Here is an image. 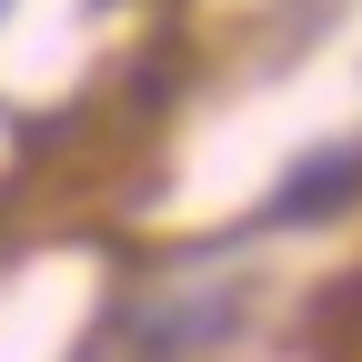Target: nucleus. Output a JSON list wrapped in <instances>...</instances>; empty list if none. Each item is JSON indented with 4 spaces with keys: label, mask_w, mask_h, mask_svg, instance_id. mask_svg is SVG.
<instances>
[{
    "label": "nucleus",
    "mask_w": 362,
    "mask_h": 362,
    "mask_svg": "<svg viewBox=\"0 0 362 362\" xmlns=\"http://www.w3.org/2000/svg\"><path fill=\"white\" fill-rule=\"evenodd\" d=\"M352 181H362V151H322V161H302L282 181V202H272V221H322L352 202Z\"/></svg>",
    "instance_id": "obj_1"
}]
</instances>
